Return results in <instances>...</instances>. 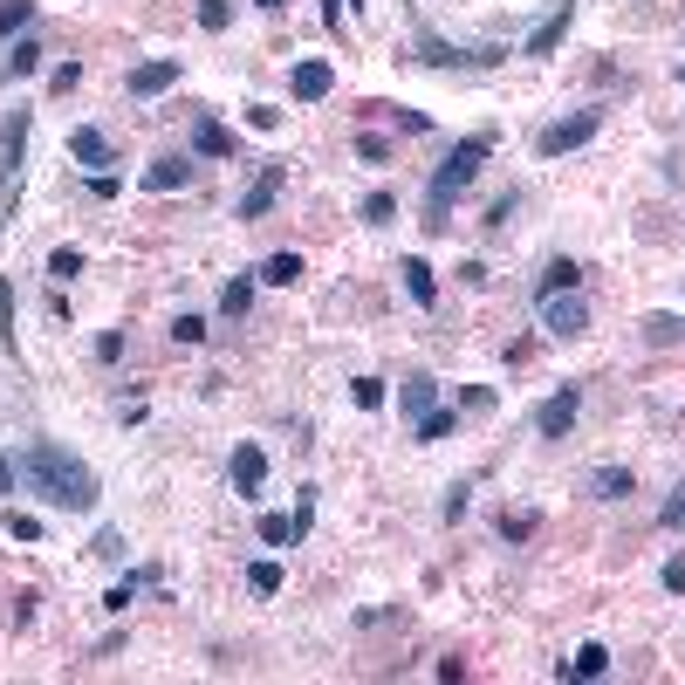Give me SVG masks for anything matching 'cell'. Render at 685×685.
Instances as JSON below:
<instances>
[{"label": "cell", "mask_w": 685, "mask_h": 685, "mask_svg": "<svg viewBox=\"0 0 685 685\" xmlns=\"http://www.w3.org/2000/svg\"><path fill=\"white\" fill-rule=\"evenodd\" d=\"M14 466H21V487H35L48 507H62V515H96V500H104L90 460H75L62 439H35Z\"/></svg>", "instance_id": "obj_1"}, {"label": "cell", "mask_w": 685, "mask_h": 685, "mask_svg": "<svg viewBox=\"0 0 685 685\" xmlns=\"http://www.w3.org/2000/svg\"><path fill=\"white\" fill-rule=\"evenodd\" d=\"M487 158H494V131H473V138H460L446 151V165L433 172V186H425V226H433V234L452 226V199L480 179V165H487Z\"/></svg>", "instance_id": "obj_2"}, {"label": "cell", "mask_w": 685, "mask_h": 685, "mask_svg": "<svg viewBox=\"0 0 685 685\" xmlns=\"http://www.w3.org/2000/svg\"><path fill=\"white\" fill-rule=\"evenodd\" d=\"M507 56L500 42H487V48H460V42H446V35H433V28H418V62L425 69H494Z\"/></svg>", "instance_id": "obj_3"}, {"label": "cell", "mask_w": 685, "mask_h": 685, "mask_svg": "<svg viewBox=\"0 0 685 685\" xmlns=\"http://www.w3.org/2000/svg\"><path fill=\"white\" fill-rule=\"evenodd\" d=\"M603 131V110H576V117H555V123H542V138H535V151L542 158H563V151H582Z\"/></svg>", "instance_id": "obj_4"}, {"label": "cell", "mask_w": 685, "mask_h": 685, "mask_svg": "<svg viewBox=\"0 0 685 685\" xmlns=\"http://www.w3.org/2000/svg\"><path fill=\"white\" fill-rule=\"evenodd\" d=\"M21 158H28V110H14L8 138H0V206L21 199Z\"/></svg>", "instance_id": "obj_5"}, {"label": "cell", "mask_w": 685, "mask_h": 685, "mask_svg": "<svg viewBox=\"0 0 685 685\" xmlns=\"http://www.w3.org/2000/svg\"><path fill=\"white\" fill-rule=\"evenodd\" d=\"M535 309H542V329H548V336H590V302H582V288L548 295V302H535Z\"/></svg>", "instance_id": "obj_6"}, {"label": "cell", "mask_w": 685, "mask_h": 685, "mask_svg": "<svg viewBox=\"0 0 685 685\" xmlns=\"http://www.w3.org/2000/svg\"><path fill=\"white\" fill-rule=\"evenodd\" d=\"M288 192V165H261V179H253L247 192H240V206H234V220H268L274 213V199Z\"/></svg>", "instance_id": "obj_7"}, {"label": "cell", "mask_w": 685, "mask_h": 685, "mask_svg": "<svg viewBox=\"0 0 685 685\" xmlns=\"http://www.w3.org/2000/svg\"><path fill=\"white\" fill-rule=\"evenodd\" d=\"M576 412H582V385H563L555 398H542V404H535V433H542V439H569Z\"/></svg>", "instance_id": "obj_8"}, {"label": "cell", "mask_w": 685, "mask_h": 685, "mask_svg": "<svg viewBox=\"0 0 685 685\" xmlns=\"http://www.w3.org/2000/svg\"><path fill=\"white\" fill-rule=\"evenodd\" d=\"M226 480H234V500H261V487H268V452L261 446H234V466H226Z\"/></svg>", "instance_id": "obj_9"}, {"label": "cell", "mask_w": 685, "mask_h": 685, "mask_svg": "<svg viewBox=\"0 0 685 685\" xmlns=\"http://www.w3.org/2000/svg\"><path fill=\"white\" fill-rule=\"evenodd\" d=\"M336 90V69H329L322 56H309V62H295V75H288V96L295 104H322V96Z\"/></svg>", "instance_id": "obj_10"}, {"label": "cell", "mask_w": 685, "mask_h": 685, "mask_svg": "<svg viewBox=\"0 0 685 685\" xmlns=\"http://www.w3.org/2000/svg\"><path fill=\"white\" fill-rule=\"evenodd\" d=\"M569 21H576V0H563V8H555V14L542 21V28H535V35H528V42H521V56H535V62H548V56H555V48H563V35H569Z\"/></svg>", "instance_id": "obj_11"}, {"label": "cell", "mask_w": 685, "mask_h": 685, "mask_svg": "<svg viewBox=\"0 0 685 685\" xmlns=\"http://www.w3.org/2000/svg\"><path fill=\"white\" fill-rule=\"evenodd\" d=\"M172 83H179V56H158V62H138L131 75H123V90H131V96H165Z\"/></svg>", "instance_id": "obj_12"}, {"label": "cell", "mask_w": 685, "mask_h": 685, "mask_svg": "<svg viewBox=\"0 0 685 685\" xmlns=\"http://www.w3.org/2000/svg\"><path fill=\"white\" fill-rule=\"evenodd\" d=\"M69 158L90 165V172H104V165H117V151H110V138L96 131V123H75V131H69Z\"/></svg>", "instance_id": "obj_13"}, {"label": "cell", "mask_w": 685, "mask_h": 685, "mask_svg": "<svg viewBox=\"0 0 685 685\" xmlns=\"http://www.w3.org/2000/svg\"><path fill=\"white\" fill-rule=\"evenodd\" d=\"M433 404H439V377H425V370H412V377H404V385H398V412L404 418H425V412H433Z\"/></svg>", "instance_id": "obj_14"}, {"label": "cell", "mask_w": 685, "mask_h": 685, "mask_svg": "<svg viewBox=\"0 0 685 685\" xmlns=\"http://www.w3.org/2000/svg\"><path fill=\"white\" fill-rule=\"evenodd\" d=\"M398 274H404V295H412L418 309H433V302H439V274H433V261L404 253V261H398Z\"/></svg>", "instance_id": "obj_15"}, {"label": "cell", "mask_w": 685, "mask_h": 685, "mask_svg": "<svg viewBox=\"0 0 685 685\" xmlns=\"http://www.w3.org/2000/svg\"><path fill=\"white\" fill-rule=\"evenodd\" d=\"M302 274H309V261H302V253H288V247H282V253H268V261L253 268V282H268V288H295Z\"/></svg>", "instance_id": "obj_16"}, {"label": "cell", "mask_w": 685, "mask_h": 685, "mask_svg": "<svg viewBox=\"0 0 685 685\" xmlns=\"http://www.w3.org/2000/svg\"><path fill=\"white\" fill-rule=\"evenodd\" d=\"M569 288H582V268L569 261V253H555V261L535 274V302H548V295H569Z\"/></svg>", "instance_id": "obj_17"}, {"label": "cell", "mask_w": 685, "mask_h": 685, "mask_svg": "<svg viewBox=\"0 0 685 685\" xmlns=\"http://www.w3.org/2000/svg\"><path fill=\"white\" fill-rule=\"evenodd\" d=\"M192 151H199V158H234L240 144H234V131H226L220 117H199L192 123Z\"/></svg>", "instance_id": "obj_18"}, {"label": "cell", "mask_w": 685, "mask_h": 685, "mask_svg": "<svg viewBox=\"0 0 685 685\" xmlns=\"http://www.w3.org/2000/svg\"><path fill=\"white\" fill-rule=\"evenodd\" d=\"M192 186V158H158L144 165V192H186Z\"/></svg>", "instance_id": "obj_19"}, {"label": "cell", "mask_w": 685, "mask_h": 685, "mask_svg": "<svg viewBox=\"0 0 685 685\" xmlns=\"http://www.w3.org/2000/svg\"><path fill=\"white\" fill-rule=\"evenodd\" d=\"M452 433H460V404H433V412L412 425V439H418V446H439V439H452Z\"/></svg>", "instance_id": "obj_20"}, {"label": "cell", "mask_w": 685, "mask_h": 685, "mask_svg": "<svg viewBox=\"0 0 685 685\" xmlns=\"http://www.w3.org/2000/svg\"><path fill=\"white\" fill-rule=\"evenodd\" d=\"M630 487H638V473H630V466H597L590 473V494L597 500H630Z\"/></svg>", "instance_id": "obj_21"}, {"label": "cell", "mask_w": 685, "mask_h": 685, "mask_svg": "<svg viewBox=\"0 0 685 685\" xmlns=\"http://www.w3.org/2000/svg\"><path fill=\"white\" fill-rule=\"evenodd\" d=\"M253 535H261L268 548H295L302 542V521L295 515H261V521H253Z\"/></svg>", "instance_id": "obj_22"}, {"label": "cell", "mask_w": 685, "mask_h": 685, "mask_svg": "<svg viewBox=\"0 0 685 685\" xmlns=\"http://www.w3.org/2000/svg\"><path fill=\"white\" fill-rule=\"evenodd\" d=\"M494 535H500V542H535V535H542V515H535V507H515V515L494 521Z\"/></svg>", "instance_id": "obj_23"}, {"label": "cell", "mask_w": 685, "mask_h": 685, "mask_svg": "<svg viewBox=\"0 0 685 685\" xmlns=\"http://www.w3.org/2000/svg\"><path fill=\"white\" fill-rule=\"evenodd\" d=\"M645 343H651V350H678V343H685V322L665 316V309H651V316H645Z\"/></svg>", "instance_id": "obj_24"}, {"label": "cell", "mask_w": 685, "mask_h": 685, "mask_svg": "<svg viewBox=\"0 0 685 685\" xmlns=\"http://www.w3.org/2000/svg\"><path fill=\"white\" fill-rule=\"evenodd\" d=\"M151 576H158V569H138V576H123V582H110V590H104V611L110 617H123V611H131V603H138V590H144V582Z\"/></svg>", "instance_id": "obj_25"}, {"label": "cell", "mask_w": 685, "mask_h": 685, "mask_svg": "<svg viewBox=\"0 0 685 685\" xmlns=\"http://www.w3.org/2000/svg\"><path fill=\"white\" fill-rule=\"evenodd\" d=\"M603 672H611V651L603 645H582L576 665H555V678H603Z\"/></svg>", "instance_id": "obj_26"}, {"label": "cell", "mask_w": 685, "mask_h": 685, "mask_svg": "<svg viewBox=\"0 0 685 685\" xmlns=\"http://www.w3.org/2000/svg\"><path fill=\"white\" fill-rule=\"evenodd\" d=\"M247 309H253V274H234V282L220 288V316H226V322H240Z\"/></svg>", "instance_id": "obj_27"}, {"label": "cell", "mask_w": 685, "mask_h": 685, "mask_svg": "<svg viewBox=\"0 0 685 685\" xmlns=\"http://www.w3.org/2000/svg\"><path fill=\"white\" fill-rule=\"evenodd\" d=\"M42 69V42H14V56H0V83H14V75H35Z\"/></svg>", "instance_id": "obj_28"}, {"label": "cell", "mask_w": 685, "mask_h": 685, "mask_svg": "<svg viewBox=\"0 0 685 685\" xmlns=\"http://www.w3.org/2000/svg\"><path fill=\"white\" fill-rule=\"evenodd\" d=\"M282 582H288V569H282V563H253V569H247V590H253V597H274Z\"/></svg>", "instance_id": "obj_29"}, {"label": "cell", "mask_w": 685, "mask_h": 685, "mask_svg": "<svg viewBox=\"0 0 685 685\" xmlns=\"http://www.w3.org/2000/svg\"><path fill=\"white\" fill-rule=\"evenodd\" d=\"M28 21H35V0H8V8H0V42H14Z\"/></svg>", "instance_id": "obj_30"}, {"label": "cell", "mask_w": 685, "mask_h": 685, "mask_svg": "<svg viewBox=\"0 0 685 685\" xmlns=\"http://www.w3.org/2000/svg\"><path fill=\"white\" fill-rule=\"evenodd\" d=\"M48 274H56V282H75V274H83V247H56L48 253Z\"/></svg>", "instance_id": "obj_31"}, {"label": "cell", "mask_w": 685, "mask_h": 685, "mask_svg": "<svg viewBox=\"0 0 685 685\" xmlns=\"http://www.w3.org/2000/svg\"><path fill=\"white\" fill-rule=\"evenodd\" d=\"M350 398H357V412H377L385 404V377H350Z\"/></svg>", "instance_id": "obj_32"}, {"label": "cell", "mask_w": 685, "mask_h": 685, "mask_svg": "<svg viewBox=\"0 0 685 685\" xmlns=\"http://www.w3.org/2000/svg\"><path fill=\"white\" fill-rule=\"evenodd\" d=\"M226 21H234V0H199V28L206 35H220Z\"/></svg>", "instance_id": "obj_33"}, {"label": "cell", "mask_w": 685, "mask_h": 685, "mask_svg": "<svg viewBox=\"0 0 685 685\" xmlns=\"http://www.w3.org/2000/svg\"><path fill=\"white\" fill-rule=\"evenodd\" d=\"M391 213H398V199H391V192H370L364 206H357V220H364V226H385Z\"/></svg>", "instance_id": "obj_34"}, {"label": "cell", "mask_w": 685, "mask_h": 685, "mask_svg": "<svg viewBox=\"0 0 685 685\" xmlns=\"http://www.w3.org/2000/svg\"><path fill=\"white\" fill-rule=\"evenodd\" d=\"M466 494H473L466 480H452V487H446V500H439V515H446V521H466Z\"/></svg>", "instance_id": "obj_35"}, {"label": "cell", "mask_w": 685, "mask_h": 685, "mask_svg": "<svg viewBox=\"0 0 685 685\" xmlns=\"http://www.w3.org/2000/svg\"><path fill=\"white\" fill-rule=\"evenodd\" d=\"M515 206H521V192H500V199H494V206H487V234H500V226H507V220H515Z\"/></svg>", "instance_id": "obj_36"}, {"label": "cell", "mask_w": 685, "mask_h": 685, "mask_svg": "<svg viewBox=\"0 0 685 685\" xmlns=\"http://www.w3.org/2000/svg\"><path fill=\"white\" fill-rule=\"evenodd\" d=\"M357 158H364V165H391V144L377 138V131H364V138H357Z\"/></svg>", "instance_id": "obj_37"}, {"label": "cell", "mask_w": 685, "mask_h": 685, "mask_svg": "<svg viewBox=\"0 0 685 685\" xmlns=\"http://www.w3.org/2000/svg\"><path fill=\"white\" fill-rule=\"evenodd\" d=\"M8 535H14V542H42V521H35V515H14V507H8Z\"/></svg>", "instance_id": "obj_38"}, {"label": "cell", "mask_w": 685, "mask_h": 685, "mask_svg": "<svg viewBox=\"0 0 685 685\" xmlns=\"http://www.w3.org/2000/svg\"><path fill=\"white\" fill-rule=\"evenodd\" d=\"M35 603H42L35 590H14V611H8V617H14V630H28V624H35Z\"/></svg>", "instance_id": "obj_39"}, {"label": "cell", "mask_w": 685, "mask_h": 685, "mask_svg": "<svg viewBox=\"0 0 685 685\" xmlns=\"http://www.w3.org/2000/svg\"><path fill=\"white\" fill-rule=\"evenodd\" d=\"M247 123H253V131H282V110H274V104H247Z\"/></svg>", "instance_id": "obj_40"}, {"label": "cell", "mask_w": 685, "mask_h": 685, "mask_svg": "<svg viewBox=\"0 0 685 685\" xmlns=\"http://www.w3.org/2000/svg\"><path fill=\"white\" fill-rule=\"evenodd\" d=\"M172 336H179V343H206V316H179V322H172Z\"/></svg>", "instance_id": "obj_41"}, {"label": "cell", "mask_w": 685, "mask_h": 685, "mask_svg": "<svg viewBox=\"0 0 685 685\" xmlns=\"http://www.w3.org/2000/svg\"><path fill=\"white\" fill-rule=\"evenodd\" d=\"M123 357V329H104V336H96V364H117Z\"/></svg>", "instance_id": "obj_42"}, {"label": "cell", "mask_w": 685, "mask_h": 685, "mask_svg": "<svg viewBox=\"0 0 685 685\" xmlns=\"http://www.w3.org/2000/svg\"><path fill=\"white\" fill-rule=\"evenodd\" d=\"M75 83H83V62H62L56 75H48V90H56V96H69Z\"/></svg>", "instance_id": "obj_43"}, {"label": "cell", "mask_w": 685, "mask_h": 685, "mask_svg": "<svg viewBox=\"0 0 685 685\" xmlns=\"http://www.w3.org/2000/svg\"><path fill=\"white\" fill-rule=\"evenodd\" d=\"M460 412H494V391L487 385H466L460 391Z\"/></svg>", "instance_id": "obj_44"}, {"label": "cell", "mask_w": 685, "mask_h": 685, "mask_svg": "<svg viewBox=\"0 0 685 685\" xmlns=\"http://www.w3.org/2000/svg\"><path fill=\"white\" fill-rule=\"evenodd\" d=\"M0 343L14 350V295H8V282H0Z\"/></svg>", "instance_id": "obj_45"}, {"label": "cell", "mask_w": 685, "mask_h": 685, "mask_svg": "<svg viewBox=\"0 0 685 685\" xmlns=\"http://www.w3.org/2000/svg\"><path fill=\"white\" fill-rule=\"evenodd\" d=\"M391 117H398V131H433V117H425V110H398V104H385Z\"/></svg>", "instance_id": "obj_46"}, {"label": "cell", "mask_w": 685, "mask_h": 685, "mask_svg": "<svg viewBox=\"0 0 685 685\" xmlns=\"http://www.w3.org/2000/svg\"><path fill=\"white\" fill-rule=\"evenodd\" d=\"M90 555H104V563H117V555H123V535H117V528H104V535H96V548Z\"/></svg>", "instance_id": "obj_47"}, {"label": "cell", "mask_w": 685, "mask_h": 685, "mask_svg": "<svg viewBox=\"0 0 685 685\" xmlns=\"http://www.w3.org/2000/svg\"><path fill=\"white\" fill-rule=\"evenodd\" d=\"M658 521H665V528H685V487H678L665 507H658Z\"/></svg>", "instance_id": "obj_48"}, {"label": "cell", "mask_w": 685, "mask_h": 685, "mask_svg": "<svg viewBox=\"0 0 685 685\" xmlns=\"http://www.w3.org/2000/svg\"><path fill=\"white\" fill-rule=\"evenodd\" d=\"M90 192H96V199H117V192H123V179H117V172H96Z\"/></svg>", "instance_id": "obj_49"}, {"label": "cell", "mask_w": 685, "mask_h": 685, "mask_svg": "<svg viewBox=\"0 0 685 685\" xmlns=\"http://www.w3.org/2000/svg\"><path fill=\"white\" fill-rule=\"evenodd\" d=\"M665 590L685 597V555H672V563H665Z\"/></svg>", "instance_id": "obj_50"}, {"label": "cell", "mask_w": 685, "mask_h": 685, "mask_svg": "<svg viewBox=\"0 0 685 685\" xmlns=\"http://www.w3.org/2000/svg\"><path fill=\"white\" fill-rule=\"evenodd\" d=\"M14 487H21V466L8 460V452H0V494H14Z\"/></svg>", "instance_id": "obj_51"}, {"label": "cell", "mask_w": 685, "mask_h": 685, "mask_svg": "<svg viewBox=\"0 0 685 685\" xmlns=\"http://www.w3.org/2000/svg\"><path fill=\"white\" fill-rule=\"evenodd\" d=\"M253 8H268V14H274V8H288V0H253Z\"/></svg>", "instance_id": "obj_52"}, {"label": "cell", "mask_w": 685, "mask_h": 685, "mask_svg": "<svg viewBox=\"0 0 685 685\" xmlns=\"http://www.w3.org/2000/svg\"><path fill=\"white\" fill-rule=\"evenodd\" d=\"M350 8H357V14H364V0H350Z\"/></svg>", "instance_id": "obj_53"}, {"label": "cell", "mask_w": 685, "mask_h": 685, "mask_svg": "<svg viewBox=\"0 0 685 685\" xmlns=\"http://www.w3.org/2000/svg\"><path fill=\"white\" fill-rule=\"evenodd\" d=\"M678 83H685V62H678Z\"/></svg>", "instance_id": "obj_54"}]
</instances>
